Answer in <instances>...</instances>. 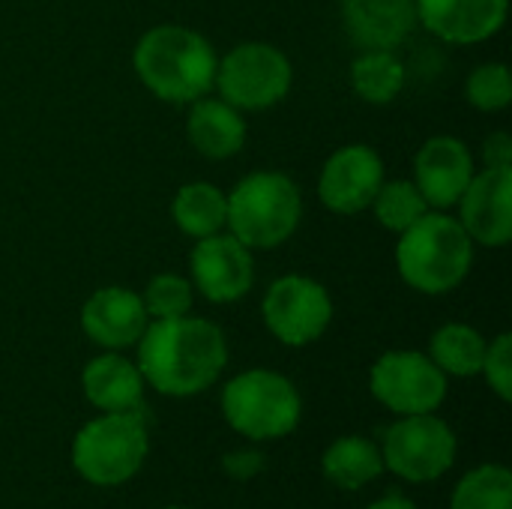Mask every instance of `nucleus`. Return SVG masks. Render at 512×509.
Masks as SVG:
<instances>
[{"instance_id":"obj_29","label":"nucleus","mask_w":512,"mask_h":509,"mask_svg":"<svg viewBox=\"0 0 512 509\" xmlns=\"http://www.w3.org/2000/svg\"><path fill=\"white\" fill-rule=\"evenodd\" d=\"M222 468L228 477L234 480H252L264 471V456L258 450H240V453H228L222 459Z\"/></svg>"},{"instance_id":"obj_26","label":"nucleus","mask_w":512,"mask_h":509,"mask_svg":"<svg viewBox=\"0 0 512 509\" xmlns=\"http://www.w3.org/2000/svg\"><path fill=\"white\" fill-rule=\"evenodd\" d=\"M192 300H195V288L189 279L177 276V273H159L147 282L141 303L147 309L150 321H162V318H180L192 312Z\"/></svg>"},{"instance_id":"obj_19","label":"nucleus","mask_w":512,"mask_h":509,"mask_svg":"<svg viewBox=\"0 0 512 509\" xmlns=\"http://www.w3.org/2000/svg\"><path fill=\"white\" fill-rule=\"evenodd\" d=\"M186 135L204 159H231L246 144V120L225 99L201 96L189 102Z\"/></svg>"},{"instance_id":"obj_31","label":"nucleus","mask_w":512,"mask_h":509,"mask_svg":"<svg viewBox=\"0 0 512 509\" xmlns=\"http://www.w3.org/2000/svg\"><path fill=\"white\" fill-rule=\"evenodd\" d=\"M369 509H417V504H414V501H408L405 495L393 492V495H387V498L375 501Z\"/></svg>"},{"instance_id":"obj_3","label":"nucleus","mask_w":512,"mask_h":509,"mask_svg":"<svg viewBox=\"0 0 512 509\" xmlns=\"http://www.w3.org/2000/svg\"><path fill=\"white\" fill-rule=\"evenodd\" d=\"M474 240L459 219L429 210L396 243V267L408 288L438 297L456 291L474 264Z\"/></svg>"},{"instance_id":"obj_5","label":"nucleus","mask_w":512,"mask_h":509,"mask_svg":"<svg viewBox=\"0 0 512 509\" xmlns=\"http://www.w3.org/2000/svg\"><path fill=\"white\" fill-rule=\"evenodd\" d=\"M150 450L144 408L90 420L72 441V468L93 486L129 483Z\"/></svg>"},{"instance_id":"obj_20","label":"nucleus","mask_w":512,"mask_h":509,"mask_svg":"<svg viewBox=\"0 0 512 509\" xmlns=\"http://www.w3.org/2000/svg\"><path fill=\"white\" fill-rule=\"evenodd\" d=\"M321 471H324V477L336 489H342V492H360L363 486H369L372 480H378L381 471H384L381 447H375L369 438H360V435L339 438V441H333L324 450Z\"/></svg>"},{"instance_id":"obj_23","label":"nucleus","mask_w":512,"mask_h":509,"mask_svg":"<svg viewBox=\"0 0 512 509\" xmlns=\"http://www.w3.org/2000/svg\"><path fill=\"white\" fill-rule=\"evenodd\" d=\"M486 348H489V342L483 339L480 330H474L468 324H444L441 330H435V336L429 342V357L444 375L474 378L483 369Z\"/></svg>"},{"instance_id":"obj_32","label":"nucleus","mask_w":512,"mask_h":509,"mask_svg":"<svg viewBox=\"0 0 512 509\" xmlns=\"http://www.w3.org/2000/svg\"><path fill=\"white\" fill-rule=\"evenodd\" d=\"M165 509H183V507H165Z\"/></svg>"},{"instance_id":"obj_17","label":"nucleus","mask_w":512,"mask_h":509,"mask_svg":"<svg viewBox=\"0 0 512 509\" xmlns=\"http://www.w3.org/2000/svg\"><path fill=\"white\" fill-rule=\"evenodd\" d=\"M342 24L357 48H399L417 27V0H339Z\"/></svg>"},{"instance_id":"obj_12","label":"nucleus","mask_w":512,"mask_h":509,"mask_svg":"<svg viewBox=\"0 0 512 509\" xmlns=\"http://www.w3.org/2000/svg\"><path fill=\"white\" fill-rule=\"evenodd\" d=\"M384 183V159L369 144H345L339 147L318 177V195L327 210L339 216H354L372 207Z\"/></svg>"},{"instance_id":"obj_8","label":"nucleus","mask_w":512,"mask_h":509,"mask_svg":"<svg viewBox=\"0 0 512 509\" xmlns=\"http://www.w3.org/2000/svg\"><path fill=\"white\" fill-rule=\"evenodd\" d=\"M456 435L435 414H411L384 432V468L408 483H432L456 462Z\"/></svg>"},{"instance_id":"obj_28","label":"nucleus","mask_w":512,"mask_h":509,"mask_svg":"<svg viewBox=\"0 0 512 509\" xmlns=\"http://www.w3.org/2000/svg\"><path fill=\"white\" fill-rule=\"evenodd\" d=\"M480 375H486L489 387L498 393V399H501V402H510L512 399V336L510 333H501L495 342H489Z\"/></svg>"},{"instance_id":"obj_2","label":"nucleus","mask_w":512,"mask_h":509,"mask_svg":"<svg viewBox=\"0 0 512 509\" xmlns=\"http://www.w3.org/2000/svg\"><path fill=\"white\" fill-rule=\"evenodd\" d=\"M216 63L219 57L213 45L183 24L150 27L132 51V66L141 84L171 105H189L207 96L216 81Z\"/></svg>"},{"instance_id":"obj_9","label":"nucleus","mask_w":512,"mask_h":509,"mask_svg":"<svg viewBox=\"0 0 512 509\" xmlns=\"http://www.w3.org/2000/svg\"><path fill=\"white\" fill-rule=\"evenodd\" d=\"M261 318L273 339L288 348H306L327 333L333 321V300L318 279L288 273L267 288Z\"/></svg>"},{"instance_id":"obj_30","label":"nucleus","mask_w":512,"mask_h":509,"mask_svg":"<svg viewBox=\"0 0 512 509\" xmlns=\"http://www.w3.org/2000/svg\"><path fill=\"white\" fill-rule=\"evenodd\" d=\"M483 159L489 168H512V138L507 132H492L483 144Z\"/></svg>"},{"instance_id":"obj_24","label":"nucleus","mask_w":512,"mask_h":509,"mask_svg":"<svg viewBox=\"0 0 512 509\" xmlns=\"http://www.w3.org/2000/svg\"><path fill=\"white\" fill-rule=\"evenodd\" d=\"M450 509H512V474L507 465H480L465 474Z\"/></svg>"},{"instance_id":"obj_15","label":"nucleus","mask_w":512,"mask_h":509,"mask_svg":"<svg viewBox=\"0 0 512 509\" xmlns=\"http://www.w3.org/2000/svg\"><path fill=\"white\" fill-rule=\"evenodd\" d=\"M510 0H417V24L450 45H477L507 24Z\"/></svg>"},{"instance_id":"obj_14","label":"nucleus","mask_w":512,"mask_h":509,"mask_svg":"<svg viewBox=\"0 0 512 509\" xmlns=\"http://www.w3.org/2000/svg\"><path fill=\"white\" fill-rule=\"evenodd\" d=\"M474 177V156L456 135L429 138L414 156V183L429 210H450Z\"/></svg>"},{"instance_id":"obj_10","label":"nucleus","mask_w":512,"mask_h":509,"mask_svg":"<svg viewBox=\"0 0 512 509\" xmlns=\"http://www.w3.org/2000/svg\"><path fill=\"white\" fill-rule=\"evenodd\" d=\"M372 396L393 414H435L447 399V375L420 351H387L369 372Z\"/></svg>"},{"instance_id":"obj_4","label":"nucleus","mask_w":512,"mask_h":509,"mask_svg":"<svg viewBox=\"0 0 512 509\" xmlns=\"http://www.w3.org/2000/svg\"><path fill=\"white\" fill-rule=\"evenodd\" d=\"M303 219L300 186L285 171H252L228 192V234L246 249H276Z\"/></svg>"},{"instance_id":"obj_11","label":"nucleus","mask_w":512,"mask_h":509,"mask_svg":"<svg viewBox=\"0 0 512 509\" xmlns=\"http://www.w3.org/2000/svg\"><path fill=\"white\" fill-rule=\"evenodd\" d=\"M192 288L210 303H237L255 285V258L234 234L201 237L189 252Z\"/></svg>"},{"instance_id":"obj_27","label":"nucleus","mask_w":512,"mask_h":509,"mask_svg":"<svg viewBox=\"0 0 512 509\" xmlns=\"http://www.w3.org/2000/svg\"><path fill=\"white\" fill-rule=\"evenodd\" d=\"M465 96L477 111L495 114L512 102V75L507 63H483L465 81Z\"/></svg>"},{"instance_id":"obj_21","label":"nucleus","mask_w":512,"mask_h":509,"mask_svg":"<svg viewBox=\"0 0 512 509\" xmlns=\"http://www.w3.org/2000/svg\"><path fill=\"white\" fill-rule=\"evenodd\" d=\"M171 219L192 240L219 234L225 231V222H228V195L219 186L204 183V180L186 183L177 189L171 201Z\"/></svg>"},{"instance_id":"obj_1","label":"nucleus","mask_w":512,"mask_h":509,"mask_svg":"<svg viewBox=\"0 0 512 509\" xmlns=\"http://www.w3.org/2000/svg\"><path fill=\"white\" fill-rule=\"evenodd\" d=\"M228 366V342L207 318L150 321L138 339V369L144 384L171 399L198 396L219 381Z\"/></svg>"},{"instance_id":"obj_13","label":"nucleus","mask_w":512,"mask_h":509,"mask_svg":"<svg viewBox=\"0 0 512 509\" xmlns=\"http://www.w3.org/2000/svg\"><path fill=\"white\" fill-rule=\"evenodd\" d=\"M459 222L468 237L489 249H504L512 240V168L474 171L459 198Z\"/></svg>"},{"instance_id":"obj_25","label":"nucleus","mask_w":512,"mask_h":509,"mask_svg":"<svg viewBox=\"0 0 512 509\" xmlns=\"http://www.w3.org/2000/svg\"><path fill=\"white\" fill-rule=\"evenodd\" d=\"M372 210L378 216V222L387 228V231H408L420 216L429 213V204L426 198L420 195L417 183L414 180H384L378 195L372 198Z\"/></svg>"},{"instance_id":"obj_22","label":"nucleus","mask_w":512,"mask_h":509,"mask_svg":"<svg viewBox=\"0 0 512 509\" xmlns=\"http://www.w3.org/2000/svg\"><path fill=\"white\" fill-rule=\"evenodd\" d=\"M405 63L393 48H366L351 63V87L369 105H390L405 87Z\"/></svg>"},{"instance_id":"obj_18","label":"nucleus","mask_w":512,"mask_h":509,"mask_svg":"<svg viewBox=\"0 0 512 509\" xmlns=\"http://www.w3.org/2000/svg\"><path fill=\"white\" fill-rule=\"evenodd\" d=\"M144 375L138 363L126 360L117 351H105L93 357L84 372H81V390L90 399L93 408L102 414H117V411H138L144 408Z\"/></svg>"},{"instance_id":"obj_6","label":"nucleus","mask_w":512,"mask_h":509,"mask_svg":"<svg viewBox=\"0 0 512 509\" xmlns=\"http://www.w3.org/2000/svg\"><path fill=\"white\" fill-rule=\"evenodd\" d=\"M225 423L249 441H276L297 429L303 399L297 387L273 369H249L222 390Z\"/></svg>"},{"instance_id":"obj_16","label":"nucleus","mask_w":512,"mask_h":509,"mask_svg":"<svg viewBox=\"0 0 512 509\" xmlns=\"http://www.w3.org/2000/svg\"><path fill=\"white\" fill-rule=\"evenodd\" d=\"M147 324L150 318L141 303V294L120 285L93 291L81 306V330L105 351H123L138 345Z\"/></svg>"},{"instance_id":"obj_7","label":"nucleus","mask_w":512,"mask_h":509,"mask_svg":"<svg viewBox=\"0 0 512 509\" xmlns=\"http://www.w3.org/2000/svg\"><path fill=\"white\" fill-rule=\"evenodd\" d=\"M294 84L288 54L270 42H240L216 63L219 99L237 111H267L279 105Z\"/></svg>"}]
</instances>
